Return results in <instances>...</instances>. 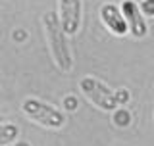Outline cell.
Returning <instances> with one entry per match:
<instances>
[{"label":"cell","mask_w":154,"mask_h":146,"mask_svg":"<svg viewBox=\"0 0 154 146\" xmlns=\"http://www.w3.org/2000/svg\"><path fill=\"white\" fill-rule=\"evenodd\" d=\"M116 123L118 125H127L129 123V114L127 111H119V114L116 115Z\"/></svg>","instance_id":"ba28073f"},{"label":"cell","mask_w":154,"mask_h":146,"mask_svg":"<svg viewBox=\"0 0 154 146\" xmlns=\"http://www.w3.org/2000/svg\"><path fill=\"white\" fill-rule=\"evenodd\" d=\"M19 137V129L14 123H0V146H8L16 142Z\"/></svg>","instance_id":"52a82bcc"},{"label":"cell","mask_w":154,"mask_h":146,"mask_svg":"<svg viewBox=\"0 0 154 146\" xmlns=\"http://www.w3.org/2000/svg\"><path fill=\"white\" fill-rule=\"evenodd\" d=\"M148 2H150V0H148Z\"/></svg>","instance_id":"9c48e42d"},{"label":"cell","mask_w":154,"mask_h":146,"mask_svg":"<svg viewBox=\"0 0 154 146\" xmlns=\"http://www.w3.org/2000/svg\"><path fill=\"white\" fill-rule=\"evenodd\" d=\"M100 19H102V23L116 37H123L125 33L129 31L122 10L116 6V4H102V6H100Z\"/></svg>","instance_id":"8992f818"},{"label":"cell","mask_w":154,"mask_h":146,"mask_svg":"<svg viewBox=\"0 0 154 146\" xmlns=\"http://www.w3.org/2000/svg\"><path fill=\"white\" fill-rule=\"evenodd\" d=\"M58 19L66 35H77L81 27V0H60Z\"/></svg>","instance_id":"5b68a950"},{"label":"cell","mask_w":154,"mask_h":146,"mask_svg":"<svg viewBox=\"0 0 154 146\" xmlns=\"http://www.w3.org/2000/svg\"><path fill=\"white\" fill-rule=\"evenodd\" d=\"M21 111L29 119H33L35 123L42 125L46 129H60L66 123V117L60 110H56L54 106L45 104V102H41L37 98H25L23 100Z\"/></svg>","instance_id":"7a4b0ae2"},{"label":"cell","mask_w":154,"mask_h":146,"mask_svg":"<svg viewBox=\"0 0 154 146\" xmlns=\"http://www.w3.org/2000/svg\"><path fill=\"white\" fill-rule=\"evenodd\" d=\"M119 10H122V14H123V17H125V23H127L129 33H131L135 38L146 37L148 27H146L143 10L139 8V4L133 2V0H123V4H122V8H119Z\"/></svg>","instance_id":"277c9868"},{"label":"cell","mask_w":154,"mask_h":146,"mask_svg":"<svg viewBox=\"0 0 154 146\" xmlns=\"http://www.w3.org/2000/svg\"><path fill=\"white\" fill-rule=\"evenodd\" d=\"M42 21H45L46 38H48L50 52H52V58H54L56 65L62 71H71V67H73V56H71V48L67 44L66 33L60 25V19H58L56 14H46L42 17Z\"/></svg>","instance_id":"6da1fadb"},{"label":"cell","mask_w":154,"mask_h":146,"mask_svg":"<svg viewBox=\"0 0 154 146\" xmlns=\"http://www.w3.org/2000/svg\"><path fill=\"white\" fill-rule=\"evenodd\" d=\"M79 89L96 108H100L104 111H112L119 106L118 94H116L112 89H108L104 83L94 79V77H83L81 83H79Z\"/></svg>","instance_id":"3957f363"}]
</instances>
